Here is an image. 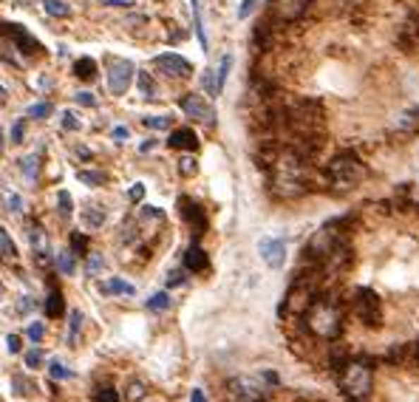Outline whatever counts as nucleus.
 <instances>
[{
  "label": "nucleus",
  "instance_id": "bb28decb",
  "mask_svg": "<svg viewBox=\"0 0 419 402\" xmlns=\"http://www.w3.org/2000/svg\"><path fill=\"white\" fill-rule=\"evenodd\" d=\"M43 9H46L51 18H68V15H71L68 4H63V0H43Z\"/></svg>",
  "mask_w": 419,
  "mask_h": 402
},
{
  "label": "nucleus",
  "instance_id": "4468645a",
  "mask_svg": "<svg viewBox=\"0 0 419 402\" xmlns=\"http://www.w3.org/2000/svg\"><path fill=\"white\" fill-rule=\"evenodd\" d=\"M396 46L402 51H416L419 49V15L405 18V23L399 26V35H396Z\"/></svg>",
  "mask_w": 419,
  "mask_h": 402
},
{
  "label": "nucleus",
  "instance_id": "8fccbe9b",
  "mask_svg": "<svg viewBox=\"0 0 419 402\" xmlns=\"http://www.w3.org/2000/svg\"><path fill=\"white\" fill-rule=\"evenodd\" d=\"M102 267H105V261H102L99 255H91V258H88V275H94V272H99Z\"/></svg>",
  "mask_w": 419,
  "mask_h": 402
},
{
  "label": "nucleus",
  "instance_id": "b1692460",
  "mask_svg": "<svg viewBox=\"0 0 419 402\" xmlns=\"http://www.w3.org/2000/svg\"><path fill=\"white\" fill-rule=\"evenodd\" d=\"M230 68H233V54H224L221 63H219V71H216V88H219V94L224 91V83H227Z\"/></svg>",
  "mask_w": 419,
  "mask_h": 402
},
{
  "label": "nucleus",
  "instance_id": "a878e982",
  "mask_svg": "<svg viewBox=\"0 0 419 402\" xmlns=\"http://www.w3.org/2000/svg\"><path fill=\"white\" fill-rule=\"evenodd\" d=\"M83 221L91 227V230H97V227H102L105 224V210L97 205V207H88L85 210V216H83Z\"/></svg>",
  "mask_w": 419,
  "mask_h": 402
},
{
  "label": "nucleus",
  "instance_id": "c03bdc74",
  "mask_svg": "<svg viewBox=\"0 0 419 402\" xmlns=\"http://www.w3.org/2000/svg\"><path fill=\"white\" fill-rule=\"evenodd\" d=\"M74 99H77L80 105H85V108H94V105H97V99H94V94H91V91H77V94H74Z\"/></svg>",
  "mask_w": 419,
  "mask_h": 402
},
{
  "label": "nucleus",
  "instance_id": "f03ea898",
  "mask_svg": "<svg viewBox=\"0 0 419 402\" xmlns=\"http://www.w3.org/2000/svg\"><path fill=\"white\" fill-rule=\"evenodd\" d=\"M368 176V167L360 162L357 153L343 150L337 153L329 164H326V187H332L334 193H348L354 190L363 178Z\"/></svg>",
  "mask_w": 419,
  "mask_h": 402
},
{
  "label": "nucleus",
  "instance_id": "052dcab7",
  "mask_svg": "<svg viewBox=\"0 0 419 402\" xmlns=\"http://www.w3.org/2000/svg\"><path fill=\"white\" fill-rule=\"evenodd\" d=\"M4 99H6V88H4V85H0V102H4Z\"/></svg>",
  "mask_w": 419,
  "mask_h": 402
},
{
  "label": "nucleus",
  "instance_id": "f257e3e1",
  "mask_svg": "<svg viewBox=\"0 0 419 402\" xmlns=\"http://www.w3.org/2000/svg\"><path fill=\"white\" fill-rule=\"evenodd\" d=\"M303 317L306 329L320 340H337L343 334V309L332 295H317Z\"/></svg>",
  "mask_w": 419,
  "mask_h": 402
},
{
  "label": "nucleus",
  "instance_id": "3c124183",
  "mask_svg": "<svg viewBox=\"0 0 419 402\" xmlns=\"http://www.w3.org/2000/svg\"><path fill=\"white\" fill-rule=\"evenodd\" d=\"M128 195H130V201H142V198H145V184H133V187L128 190Z\"/></svg>",
  "mask_w": 419,
  "mask_h": 402
},
{
  "label": "nucleus",
  "instance_id": "c85d7f7f",
  "mask_svg": "<svg viewBox=\"0 0 419 402\" xmlns=\"http://www.w3.org/2000/svg\"><path fill=\"white\" fill-rule=\"evenodd\" d=\"M57 269H60L63 275H71V272L77 269V258H74V252H71V250H66V252H60V255H57Z\"/></svg>",
  "mask_w": 419,
  "mask_h": 402
},
{
  "label": "nucleus",
  "instance_id": "58836bf2",
  "mask_svg": "<svg viewBox=\"0 0 419 402\" xmlns=\"http://www.w3.org/2000/svg\"><path fill=\"white\" fill-rule=\"evenodd\" d=\"M201 85H204V91H207L210 97H219V88H216V71H204Z\"/></svg>",
  "mask_w": 419,
  "mask_h": 402
},
{
  "label": "nucleus",
  "instance_id": "864d4df0",
  "mask_svg": "<svg viewBox=\"0 0 419 402\" xmlns=\"http://www.w3.org/2000/svg\"><path fill=\"white\" fill-rule=\"evenodd\" d=\"M9 207H12V210H15V213H20V210H23V198H20V195H15V193H12V195H9Z\"/></svg>",
  "mask_w": 419,
  "mask_h": 402
},
{
  "label": "nucleus",
  "instance_id": "e433bc0d",
  "mask_svg": "<svg viewBox=\"0 0 419 402\" xmlns=\"http://www.w3.org/2000/svg\"><path fill=\"white\" fill-rule=\"evenodd\" d=\"M71 252H74V255H88V252H91L83 233H74V236H71Z\"/></svg>",
  "mask_w": 419,
  "mask_h": 402
},
{
  "label": "nucleus",
  "instance_id": "9d476101",
  "mask_svg": "<svg viewBox=\"0 0 419 402\" xmlns=\"http://www.w3.org/2000/svg\"><path fill=\"white\" fill-rule=\"evenodd\" d=\"M153 63H156V68H159V71H164L167 77L187 80V77L193 74V63H190V60H184L181 54H159Z\"/></svg>",
  "mask_w": 419,
  "mask_h": 402
},
{
  "label": "nucleus",
  "instance_id": "bf43d9fd",
  "mask_svg": "<svg viewBox=\"0 0 419 402\" xmlns=\"http://www.w3.org/2000/svg\"><path fill=\"white\" fill-rule=\"evenodd\" d=\"M190 402H204V391H201V388H195V391H193V396H190Z\"/></svg>",
  "mask_w": 419,
  "mask_h": 402
},
{
  "label": "nucleus",
  "instance_id": "ddd939ff",
  "mask_svg": "<svg viewBox=\"0 0 419 402\" xmlns=\"http://www.w3.org/2000/svg\"><path fill=\"white\" fill-rule=\"evenodd\" d=\"M258 396H261V388L250 377L230 379V385H227V399L230 402H255Z\"/></svg>",
  "mask_w": 419,
  "mask_h": 402
},
{
  "label": "nucleus",
  "instance_id": "423d86ee",
  "mask_svg": "<svg viewBox=\"0 0 419 402\" xmlns=\"http://www.w3.org/2000/svg\"><path fill=\"white\" fill-rule=\"evenodd\" d=\"M309 6H312V0H269V6H267V23L289 26V23L300 20Z\"/></svg>",
  "mask_w": 419,
  "mask_h": 402
},
{
  "label": "nucleus",
  "instance_id": "a18cd8bd",
  "mask_svg": "<svg viewBox=\"0 0 419 402\" xmlns=\"http://www.w3.org/2000/svg\"><path fill=\"white\" fill-rule=\"evenodd\" d=\"M63 128H66V130H80V119H77V114L66 111V114H63Z\"/></svg>",
  "mask_w": 419,
  "mask_h": 402
},
{
  "label": "nucleus",
  "instance_id": "6e6552de",
  "mask_svg": "<svg viewBox=\"0 0 419 402\" xmlns=\"http://www.w3.org/2000/svg\"><path fill=\"white\" fill-rule=\"evenodd\" d=\"M178 108H181L190 119H198V122H207V125H213V122H216V111H213V105H210L201 94H184V97L178 99Z\"/></svg>",
  "mask_w": 419,
  "mask_h": 402
},
{
  "label": "nucleus",
  "instance_id": "c756f323",
  "mask_svg": "<svg viewBox=\"0 0 419 402\" xmlns=\"http://www.w3.org/2000/svg\"><path fill=\"white\" fill-rule=\"evenodd\" d=\"M105 292H114V295H133L136 289H133L130 284H125L122 278H111V281L105 284Z\"/></svg>",
  "mask_w": 419,
  "mask_h": 402
},
{
  "label": "nucleus",
  "instance_id": "6ab92c4d",
  "mask_svg": "<svg viewBox=\"0 0 419 402\" xmlns=\"http://www.w3.org/2000/svg\"><path fill=\"white\" fill-rule=\"evenodd\" d=\"M74 74H77L80 80L91 83V80L97 77V63H94L91 57H80V60H74Z\"/></svg>",
  "mask_w": 419,
  "mask_h": 402
},
{
  "label": "nucleus",
  "instance_id": "0e129e2a",
  "mask_svg": "<svg viewBox=\"0 0 419 402\" xmlns=\"http://www.w3.org/2000/svg\"><path fill=\"white\" fill-rule=\"evenodd\" d=\"M255 402H264V399H255Z\"/></svg>",
  "mask_w": 419,
  "mask_h": 402
},
{
  "label": "nucleus",
  "instance_id": "393cba45",
  "mask_svg": "<svg viewBox=\"0 0 419 402\" xmlns=\"http://www.w3.org/2000/svg\"><path fill=\"white\" fill-rule=\"evenodd\" d=\"M77 178H80L83 184L97 187V184H105V181H108V173H105V170H80Z\"/></svg>",
  "mask_w": 419,
  "mask_h": 402
},
{
  "label": "nucleus",
  "instance_id": "9b49d317",
  "mask_svg": "<svg viewBox=\"0 0 419 402\" xmlns=\"http://www.w3.org/2000/svg\"><path fill=\"white\" fill-rule=\"evenodd\" d=\"M258 252H261V258L267 261V267L281 269L284 261H286V241H284V238H261Z\"/></svg>",
  "mask_w": 419,
  "mask_h": 402
},
{
  "label": "nucleus",
  "instance_id": "f8f14e48",
  "mask_svg": "<svg viewBox=\"0 0 419 402\" xmlns=\"http://www.w3.org/2000/svg\"><path fill=\"white\" fill-rule=\"evenodd\" d=\"M0 35H6L20 51H26V54H37L40 51V43L23 29V26H15V23H0Z\"/></svg>",
  "mask_w": 419,
  "mask_h": 402
},
{
  "label": "nucleus",
  "instance_id": "72a5a7b5",
  "mask_svg": "<svg viewBox=\"0 0 419 402\" xmlns=\"http://www.w3.org/2000/svg\"><path fill=\"white\" fill-rule=\"evenodd\" d=\"M142 125L150 130H167L170 128V116H142Z\"/></svg>",
  "mask_w": 419,
  "mask_h": 402
},
{
  "label": "nucleus",
  "instance_id": "4d7b16f0",
  "mask_svg": "<svg viewBox=\"0 0 419 402\" xmlns=\"http://www.w3.org/2000/svg\"><path fill=\"white\" fill-rule=\"evenodd\" d=\"M114 139H116V142H125V139H128V128L116 125V128H114Z\"/></svg>",
  "mask_w": 419,
  "mask_h": 402
},
{
  "label": "nucleus",
  "instance_id": "13d9d810",
  "mask_svg": "<svg viewBox=\"0 0 419 402\" xmlns=\"http://www.w3.org/2000/svg\"><path fill=\"white\" fill-rule=\"evenodd\" d=\"M9 351H15V354L20 351V337H18V334H12V337H9Z\"/></svg>",
  "mask_w": 419,
  "mask_h": 402
},
{
  "label": "nucleus",
  "instance_id": "cd10ccee",
  "mask_svg": "<svg viewBox=\"0 0 419 402\" xmlns=\"http://www.w3.org/2000/svg\"><path fill=\"white\" fill-rule=\"evenodd\" d=\"M54 114V105L51 102H37V105H29L26 108V116H32V119H49Z\"/></svg>",
  "mask_w": 419,
  "mask_h": 402
},
{
  "label": "nucleus",
  "instance_id": "473e14b6",
  "mask_svg": "<svg viewBox=\"0 0 419 402\" xmlns=\"http://www.w3.org/2000/svg\"><path fill=\"white\" fill-rule=\"evenodd\" d=\"M0 252H4L6 258H15L18 255V247H15V241L9 238V233L4 227H0Z\"/></svg>",
  "mask_w": 419,
  "mask_h": 402
},
{
  "label": "nucleus",
  "instance_id": "412c9836",
  "mask_svg": "<svg viewBox=\"0 0 419 402\" xmlns=\"http://www.w3.org/2000/svg\"><path fill=\"white\" fill-rule=\"evenodd\" d=\"M190 4H193V23H195V35H198V43H201V49L207 51V32H204V20H201V4H198V0H190Z\"/></svg>",
  "mask_w": 419,
  "mask_h": 402
},
{
  "label": "nucleus",
  "instance_id": "7c9ffc66",
  "mask_svg": "<svg viewBox=\"0 0 419 402\" xmlns=\"http://www.w3.org/2000/svg\"><path fill=\"white\" fill-rule=\"evenodd\" d=\"M170 306V295L167 292H156V295H150V300H147V309L150 312H164Z\"/></svg>",
  "mask_w": 419,
  "mask_h": 402
},
{
  "label": "nucleus",
  "instance_id": "09e8293b",
  "mask_svg": "<svg viewBox=\"0 0 419 402\" xmlns=\"http://www.w3.org/2000/svg\"><path fill=\"white\" fill-rule=\"evenodd\" d=\"M29 340L32 343H40L43 340V323H32L29 326Z\"/></svg>",
  "mask_w": 419,
  "mask_h": 402
},
{
  "label": "nucleus",
  "instance_id": "603ef678",
  "mask_svg": "<svg viewBox=\"0 0 419 402\" xmlns=\"http://www.w3.org/2000/svg\"><path fill=\"white\" fill-rule=\"evenodd\" d=\"M108 6H119V9H130V6H136V0H105Z\"/></svg>",
  "mask_w": 419,
  "mask_h": 402
},
{
  "label": "nucleus",
  "instance_id": "f704fd0d",
  "mask_svg": "<svg viewBox=\"0 0 419 402\" xmlns=\"http://www.w3.org/2000/svg\"><path fill=\"white\" fill-rule=\"evenodd\" d=\"M145 394H147L145 382H130L128 391H125V399H128V402H139V399H145Z\"/></svg>",
  "mask_w": 419,
  "mask_h": 402
},
{
  "label": "nucleus",
  "instance_id": "5701e85b",
  "mask_svg": "<svg viewBox=\"0 0 419 402\" xmlns=\"http://www.w3.org/2000/svg\"><path fill=\"white\" fill-rule=\"evenodd\" d=\"M20 170L26 173V178H29V181H35V178H37V173H40V156H37V153L23 156V159H20Z\"/></svg>",
  "mask_w": 419,
  "mask_h": 402
},
{
  "label": "nucleus",
  "instance_id": "a19ab883",
  "mask_svg": "<svg viewBox=\"0 0 419 402\" xmlns=\"http://www.w3.org/2000/svg\"><path fill=\"white\" fill-rule=\"evenodd\" d=\"M80 326H83V312H71V334H68V340L71 343H77V334H80Z\"/></svg>",
  "mask_w": 419,
  "mask_h": 402
},
{
  "label": "nucleus",
  "instance_id": "4be33fe9",
  "mask_svg": "<svg viewBox=\"0 0 419 402\" xmlns=\"http://www.w3.org/2000/svg\"><path fill=\"white\" fill-rule=\"evenodd\" d=\"M385 363H388V365H405V363H408V343L391 346L388 354H385Z\"/></svg>",
  "mask_w": 419,
  "mask_h": 402
},
{
  "label": "nucleus",
  "instance_id": "dca6fc26",
  "mask_svg": "<svg viewBox=\"0 0 419 402\" xmlns=\"http://www.w3.org/2000/svg\"><path fill=\"white\" fill-rule=\"evenodd\" d=\"M184 269L187 272H204L207 269V252L198 244H190V250L184 252Z\"/></svg>",
  "mask_w": 419,
  "mask_h": 402
},
{
  "label": "nucleus",
  "instance_id": "e2e57ef3",
  "mask_svg": "<svg viewBox=\"0 0 419 402\" xmlns=\"http://www.w3.org/2000/svg\"><path fill=\"white\" fill-rule=\"evenodd\" d=\"M0 295H4V284H0Z\"/></svg>",
  "mask_w": 419,
  "mask_h": 402
},
{
  "label": "nucleus",
  "instance_id": "c9c22d12",
  "mask_svg": "<svg viewBox=\"0 0 419 402\" xmlns=\"http://www.w3.org/2000/svg\"><path fill=\"white\" fill-rule=\"evenodd\" d=\"M57 205H60V213L63 216H71L74 213V198L68 195V190H60L57 193Z\"/></svg>",
  "mask_w": 419,
  "mask_h": 402
},
{
  "label": "nucleus",
  "instance_id": "680f3d73",
  "mask_svg": "<svg viewBox=\"0 0 419 402\" xmlns=\"http://www.w3.org/2000/svg\"><path fill=\"white\" fill-rule=\"evenodd\" d=\"M0 150H4V130H0Z\"/></svg>",
  "mask_w": 419,
  "mask_h": 402
},
{
  "label": "nucleus",
  "instance_id": "2f4dec72",
  "mask_svg": "<svg viewBox=\"0 0 419 402\" xmlns=\"http://www.w3.org/2000/svg\"><path fill=\"white\" fill-rule=\"evenodd\" d=\"M94 402H119V394L114 385H99L94 394Z\"/></svg>",
  "mask_w": 419,
  "mask_h": 402
},
{
  "label": "nucleus",
  "instance_id": "de8ad7c7",
  "mask_svg": "<svg viewBox=\"0 0 419 402\" xmlns=\"http://www.w3.org/2000/svg\"><path fill=\"white\" fill-rule=\"evenodd\" d=\"M23 136H26V125H23V119H18L12 125V142H23Z\"/></svg>",
  "mask_w": 419,
  "mask_h": 402
},
{
  "label": "nucleus",
  "instance_id": "5fc2aeb1",
  "mask_svg": "<svg viewBox=\"0 0 419 402\" xmlns=\"http://www.w3.org/2000/svg\"><path fill=\"white\" fill-rule=\"evenodd\" d=\"M181 281H184V272H178V269H176V272H170V278H167V286H178Z\"/></svg>",
  "mask_w": 419,
  "mask_h": 402
},
{
  "label": "nucleus",
  "instance_id": "39448f33",
  "mask_svg": "<svg viewBox=\"0 0 419 402\" xmlns=\"http://www.w3.org/2000/svg\"><path fill=\"white\" fill-rule=\"evenodd\" d=\"M354 315L360 323L379 329L382 326V300L374 289H357L354 292Z\"/></svg>",
  "mask_w": 419,
  "mask_h": 402
},
{
  "label": "nucleus",
  "instance_id": "37998d69",
  "mask_svg": "<svg viewBox=\"0 0 419 402\" xmlns=\"http://www.w3.org/2000/svg\"><path fill=\"white\" fill-rule=\"evenodd\" d=\"M255 6H258V0H241V9H238V18L241 20H247L253 12H255Z\"/></svg>",
  "mask_w": 419,
  "mask_h": 402
},
{
  "label": "nucleus",
  "instance_id": "20e7f679",
  "mask_svg": "<svg viewBox=\"0 0 419 402\" xmlns=\"http://www.w3.org/2000/svg\"><path fill=\"white\" fill-rule=\"evenodd\" d=\"M346 224H348V219H337V221H332V224H323V227L309 238V244L303 247V258L323 267V261L332 255V250L343 241V233H346L343 227H346Z\"/></svg>",
  "mask_w": 419,
  "mask_h": 402
},
{
  "label": "nucleus",
  "instance_id": "7ed1b4c3",
  "mask_svg": "<svg viewBox=\"0 0 419 402\" xmlns=\"http://www.w3.org/2000/svg\"><path fill=\"white\" fill-rule=\"evenodd\" d=\"M374 385V374L368 360H348L340 368V388L348 396V402H365Z\"/></svg>",
  "mask_w": 419,
  "mask_h": 402
},
{
  "label": "nucleus",
  "instance_id": "0eeeda50",
  "mask_svg": "<svg viewBox=\"0 0 419 402\" xmlns=\"http://www.w3.org/2000/svg\"><path fill=\"white\" fill-rule=\"evenodd\" d=\"M133 71L136 66L125 57H111L108 60V91L114 97H122L128 88H130V80H133Z\"/></svg>",
  "mask_w": 419,
  "mask_h": 402
},
{
  "label": "nucleus",
  "instance_id": "1a4fd4ad",
  "mask_svg": "<svg viewBox=\"0 0 419 402\" xmlns=\"http://www.w3.org/2000/svg\"><path fill=\"white\" fill-rule=\"evenodd\" d=\"M178 213H181V219L190 224V230H193L195 236H201V233L207 230V216H204V207L198 205V201L181 195V198H178Z\"/></svg>",
  "mask_w": 419,
  "mask_h": 402
},
{
  "label": "nucleus",
  "instance_id": "f3484780",
  "mask_svg": "<svg viewBox=\"0 0 419 402\" xmlns=\"http://www.w3.org/2000/svg\"><path fill=\"white\" fill-rule=\"evenodd\" d=\"M394 125H396V130H402V133H408V136L416 133V130H419V105L411 108V111H405V114H399Z\"/></svg>",
  "mask_w": 419,
  "mask_h": 402
},
{
  "label": "nucleus",
  "instance_id": "4c0bfd02",
  "mask_svg": "<svg viewBox=\"0 0 419 402\" xmlns=\"http://www.w3.org/2000/svg\"><path fill=\"white\" fill-rule=\"evenodd\" d=\"M178 173H181V176H195V173H198V162H195L193 156H184V159L178 162Z\"/></svg>",
  "mask_w": 419,
  "mask_h": 402
},
{
  "label": "nucleus",
  "instance_id": "ea45409f",
  "mask_svg": "<svg viewBox=\"0 0 419 402\" xmlns=\"http://www.w3.org/2000/svg\"><path fill=\"white\" fill-rule=\"evenodd\" d=\"M49 374H51L54 379H68V377H71V371H68L63 363H57V360L49 363Z\"/></svg>",
  "mask_w": 419,
  "mask_h": 402
},
{
  "label": "nucleus",
  "instance_id": "a211bd4d",
  "mask_svg": "<svg viewBox=\"0 0 419 402\" xmlns=\"http://www.w3.org/2000/svg\"><path fill=\"white\" fill-rule=\"evenodd\" d=\"M66 315V303H63V292L60 289H51V295L46 298V317L57 320Z\"/></svg>",
  "mask_w": 419,
  "mask_h": 402
},
{
  "label": "nucleus",
  "instance_id": "79ce46f5",
  "mask_svg": "<svg viewBox=\"0 0 419 402\" xmlns=\"http://www.w3.org/2000/svg\"><path fill=\"white\" fill-rule=\"evenodd\" d=\"M26 365H29V368H40V365H43V351H40V348H32V351L26 354Z\"/></svg>",
  "mask_w": 419,
  "mask_h": 402
},
{
  "label": "nucleus",
  "instance_id": "6e6d98bb",
  "mask_svg": "<svg viewBox=\"0 0 419 402\" xmlns=\"http://www.w3.org/2000/svg\"><path fill=\"white\" fill-rule=\"evenodd\" d=\"M18 309H20V312H32V309H35V300H32V298L26 295V298H20V303H18Z\"/></svg>",
  "mask_w": 419,
  "mask_h": 402
},
{
  "label": "nucleus",
  "instance_id": "aec40b11",
  "mask_svg": "<svg viewBox=\"0 0 419 402\" xmlns=\"http://www.w3.org/2000/svg\"><path fill=\"white\" fill-rule=\"evenodd\" d=\"M136 83H139V91H142L145 99H156L159 88H156V83H153V77L147 71H136Z\"/></svg>",
  "mask_w": 419,
  "mask_h": 402
},
{
  "label": "nucleus",
  "instance_id": "2eb2a0df",
  "mask_svg": "<svg viewBox=\"0 0 419 402\" xmlns=\"http://www.w3.org/2000/svg\"><path fill=\"white\" fill-rule=\"evenodd\" d=\"M167 145H170L173 150H198V136H195V130H190V128H178V130L170 133Z\"/></svg>",
  "mask_w": 419,
  "mask_h": 402
},
{
  "label": "nucleus",
  "instance_id": "49530a36",
  "mask_svg": "<svg viewBox=\"0 0 419 402\" xmlns=\"http://www.w3.org/2000/svg\"><path fill=\"white\" fill-rule=\"evenodd\" d=\"M408 363L411 365H419V337L413 343H408Z\"/></svg>",
  "mask_w": 419,
  "mask_h": 402
}]
</instances>
